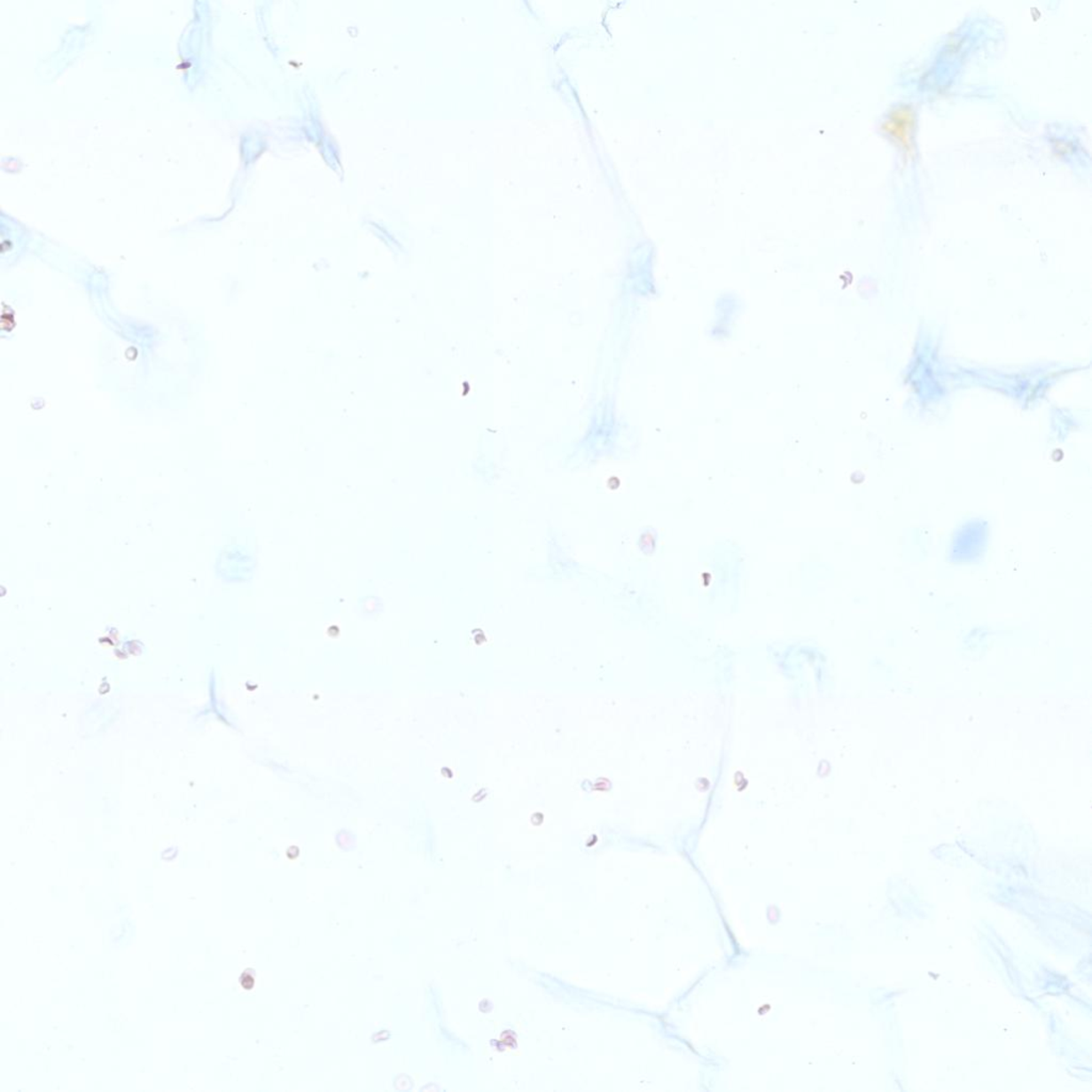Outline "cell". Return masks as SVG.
Here are the masks:
<instances>
[{"mask_svg":"<svg viewBox=\"0 0 1092 1092\" xmlns=\"http://www.w3.org/2000/svg\"><path fill=\"white\" fill-rule=\"evenodd\" d=\"M915 125V112L908 105H901V106L892 110L889 118L882 125V129L886 131L887 135L891 136V138H893L897 144H901L902 148L909 151L912 148V134Z\"/></svg>","mask_w":1092,"mask_h":1092,"instance_id":"6da1fadb","label":"cell"}]
</instances>
